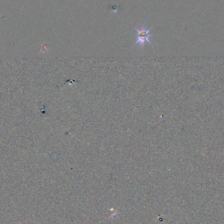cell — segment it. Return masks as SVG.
I'll return each instance as SVG.
<instances>
[{
	"label": "cell",
	"mask_w": 224,
	"mask_h": 224,
	"mask_svg": "<svg viewBox=\"0 0 224 224\" xmlns=\"http://www.w3.org/2000/svg\"><path fill=\"white\" fill-rule=\"evenodd\" d=\"M136 29L137 30V39L136 44H138L141 47H143L146 43H150L151 28H148L146 25H143L139 29Z\"/></svg>",
	"instance_id": "6da1fadb"
}]
</instances>
